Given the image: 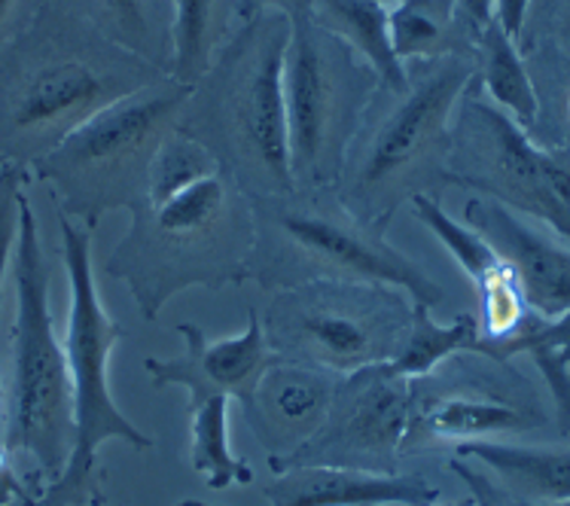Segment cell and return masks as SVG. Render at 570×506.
Returning a JSON list of instances; mask_svg holds the SVG:
<instances>
[{
	"label": "cell",
	"mask_w": 570,
	"mask_h": 506,
	"mask_svg": "<svg viewBox=\"0 0 570 506\" xmlns=\"http://www.w3.org/2000/svg\"><path fill=\"white\" fill-rule=\"evenodd\" d=\"M16 327L7 455L24 458L49 485L68 467L73 448V394L65 345L49 306V271L31 201L19 199V232L12 248Z\"/></svg>",
	"instance_id": "cell-1"
},
{
	"label": "cell",
	"mask_w": 570,
	"mask_h": 506,
	"mask_svg": "<svg viewBox=\"0 0 570 506\" xmlns=\"http://www.w3.org/2000/svg\"><path fill=\"white\" fill-rule=\"evenodd\" d=\"M168 77L107 37H65L16 71L0 92V150L37 162L101 107Z\"/></svg>",
	"instance_id": "cell-2"
},
{
	"label": "cell",
	"mask_w": 570,
	"mask_h": 506,
	"mask_svg": "<svg viewBox=\"0 0 570 506\" xmlns=\"http://www.w3.org/2000/svg\"><path fill=\"white\" fill-rule=\"evenodd\" d=\"M59 232L70 287L65 357L73 394V448L65 473L43 492L47 506L80 504L92 483L95 455L110 439H122L138 452L153 448L150 436L128 421L110 390L107 369L117 341L122 339V327L107 315L95 284L92 232L73 224L68 214H59Z\"/></svg>",
	"instance_id": "cell-3"
},
{
	"label": "cell",
	"mask_w": 570,
	"mask_h": 506,
	"mask_svg": "<svg viewBox=\"0 0 570 506\" xmlns=\"http://www.w3.org/2000/svg\"><path fill=\"white\" fill-rule=\"evenodd\" d=\"M379 77L366 61L317 22L315 12L291 16L284 52V110L293 183H326L342 162L361 110Z\"/></svg>",
	"instance_id": "cell-4"
},
{
	"label": "cell",
	"mask_w": 570,
	"mask_h": 506,
	"mask_svg": "<svg viewBox=\"0 0 570 506\" xmlns=\"http://www.w3.org/2000/svg\"><path fill=\"white\" fill-rule=\"evenodd\" d=\"M291 19L281 10H256L202 83H210V117L226 141L245 156L268 187L291 192V141L284 110V52Z\"/></svg>",
	"instance_id": "cell-5"
},
{
	"label": "cell",
	"mask_w": 570,
	"mask_h": 506,
	"mask_svg": "<svg viewBox=\"0 0 570 506\" xmlns=\"http://www.w3.org/2000/svg\"><path fill=\"white\" fill-rule=\"evenodd\" d=\"M189 98L193 86L163 77L101 107L37 159V177L49 180L68 201H89L101 192L107 196L135 171L147 177L153 150L168 131L177 129V117L187 110Z\"/></svg>",
	"instance_id": "cell-6"
},
{
	"label": "cell",
	"mask_w": 570,
	"mask_h": 506,
	"mask_svg": "<svg viewBox=\"0 0 570 506\" xmlns=\"http://www.w3.org/2000/svg\"><path fill=\"white\" fill-rule=\"evenodd\" d=\"M396 299L379 284H321L291 299L281 330L324 373L351 376L366 366L391 364L409 327L394 320ZM412 320V318H409Z\"/></svg>",
	"instance_id": "cell-7"
},
{
	"label": "cell",
	"mask_w": 570,
	"mask_h": 506,
	"mask_svg": "<svg viewBox=\"0 0 570 506\" xmlns=\"http://www.w3.org/2000/svg\"><path fill=\"white\" fill-rule=\"evenodd\" d=\"M424 71L412 73L396 95V105L375 126L373 138L357 168L361 192H382L391 180L431 159L445 141L454 107L473 80V65L458 56H436L421 61Z\"/></svg>",
	"instance_id": "cell-8"
},
{
	"label": "cell",
	"mask_w": 570,
	"mask_h": 506,
	"mask_svg": "<svg viewBox=\"0 0 570 506\" xmlns=\"http://www.w3.org/2000/svg\"><path fill=\"white\" fill-rule=\"evenodd\" d=\"M412 421V403L403 378L384 364L351 373L336 388L326 421L305 446L287 458L291 464H336L357 467V458L391 460L403 446Z\"/></svg>",
	"instance_id": "cell-9"
},
{
	"label": "cell",
	"mask_w": 570,
	"mask_h": 506,
	"mask_svg": "<svg viewBox=\"0 0 570 506\" xmlns=\"http://www.w3.org/2000/svg\"><path fill=\"white\" fill-rule=\"evenodd\" d=\"M464 129L479 147L485 177L470 187L503 205H515L540 217L549 229L570 241V171L556 156L543 153L503 110L473 101L464 117Z\"/></svg>",
	"instance_id": "cell-10"
},
{
	"label": "cell",
	"mask_w": 570,
	"mask_h": 506,
	"mask_svg": "<svg viewBox=\"0 0 570 506\" xmlns=\"http://www.w3.org/2000/svg\"><path fill=\"white\" fill-rule=\"evenodd\" d=\"M281 226L305 254L326 262L345 281L394 287L412 299V306L433 308L443 302V287L382 238L324 214H287Z\"/></svg>",
	"instance_id": "cell-11"
},
{
	"label": "cell",
	"mask_w": 570,
	"mask_h": 506,
	"mask_svg": "<svg viewBox=\"0 0 570 506\" xmlns=\"http://www.w3.org/2000/svg\"><path fill=\"white\" fill-rule=\"evenodd\" d=\"M464 220L470 229L498 250L519 281L524 306L540 318H559L570 308V248L528 226L510 205L479 192L466 201Z\"/></svg>",
	"instance_id": "cell-12"
},
{
	"label": "cell",
	"mask_w": 570,
	"mask_h": 506,
	"mask_svg": "<svg viewBox=\"0 0 570 506\" xmlns=\"http://www.w3.org/2000/svg\"><path fill=\"white\" fill-rule=\"evenodd\" d=\"M177 333L184 336V345H187L184 357H175V360L150 357L144 364L153 376V385L156 388L177 385L184 390H223L226 397H235L242 403L245 413H250L259 378L266 376L268 366L278 360L272 351L268 333L259 324V315L250 311L247 330L242 336H229V339L210 341L196 324H177Z\"/></svg>",
	"instance_id": "cell-13"
},
{
	"label": "cell",
	"mask_w": 570,
	"mask_h": 506,
	"mask_svg": "<svg viewBox=\"0 0 570 506\" xmlns=\"http://www.w3.org/2000/svg\"><path fill=\"white\" fill-rule=\"evenodd\" d=\"M412 211L424 224V229H431V236L452 254L454 262L466 271V278L476 287L479 302H482V320H479L482 339L501 341L522 330V290H519V281L510 266L498 257V250L491 248L476 229L458 224L452 214L428 192L412 196Z\"/></svg>",
	"instance_id": "cell-14"
},
{
	"label": "cell",
	"mask_w": 570,
	"mask_h": 506,
	"mask_svg": "<svg viewBox=\"0 0 570 506\" xmlns=\"http://www.w3.org/2000/svg\"><path fill=\"white\" fill-rule=\"evenodd\" d=\"M272 506H436L440 492L421 476L299 464L266 488Z\"/></svg>",
	"instance_id": "cell-15"
},
{
	"label": "cell",
	"mask_w": 570,
	"mask_h": 506,
	"mask_svg": "<svg viewBox=\"0 0 570 506\" xmlns=\"http://www.w3.org/2000/svg\"><path fill=\"white\" fill-rule=\"evenodd\" d=\"M333 397L336 381L324 369L275 360L256 385L247 418L256 421L254 430L263 443L278 452H296L321 430Z\"/></svg>",
	"instance_id": "cell-16"
},
{
	"label": "cell",
	"mask_w": 570,
	"mask_h": 506,
	"mask_svg": "<svg viewBox=\"0 0 570 506\" xmlns=\"http://www.w3.org/2000/svg\"><path fill=\"white\" fill-rule=\"evenodd\" d=\"M458 458L485 464L503 492L515 495L519 506H549L570 500V448L512 446L498 439H466Z\"/></svg>",
	"instance_id": "cell-17"
},
{
	"label": "cell",
	"mask_w": 570,
	"mask_h": 506,
	"mask_svg": "<svg viewBox=\"0 0 570 506\" xmlns=\"http://www.w3.org/2000/svg\"><path fill=\"white\" fill-rule=\"evenodd\" d=\"M312 12L330 34H336L373 68L387 92L406 89V68L391 47V28H387L391 7L379 0H312Z\"/></svg>",
	"instance_id": "cell-18"
},
{
	"label": "cell",
	"mask_w": 570,
	"mask_h": 506,
	"mask_svg": "<svg viewBox=\"0 0 570 506\" xmlns=\"http://www.w3.org/2000/svg\"><path fill=\"white\" fill-rule=\"evenodd\" d=\"M189 467L198 479L220 492L250 483L254 473L229 446V400L223 390L189 388Z\"/></svg>",
	"instance_id": "cell-19"
},
{
	"label": "cell",
	"mask_w": 570,
	"mask_h": 506,
	"mask_svg": "<svg viewBox=\"0 0 570 506\" xmlns=\"http://www.w3.org/2000/svg\"><path fill=\"white\" fill-rule=\"evenodd\" d=\"M89 24L159 71H171V0H86Z\"/></svg>",
	"instance_id": "cell-20"
},
{
	"label": "cell",
	"mask_w": 570,
	"mask_h": 506,
	"mask_svg": "<svg viewBox=\"0 0 570 506\" xmlns=\"http://www.w3.org/2000/svg\"><path fill=\"white\" fill-rule=\"evenodd\" d=\"M229 22V0H171V71L177 83L196 89L214 59Z\"/></svg>",
	"instance_id": "cell-21"
},
{
	"label": "cell",
	"mask_w": 570,
	"mask_h": 506,
	"mask_svg": "<svg viewBox=\"0 0 570 506\" xmlns=\"http://www.w3.org/2000/svg\"><path fill=\"white\" fill-rule=\"evenodd\" d=\"M479 61H482V83L494 107L503 110L515 126L531 129L540 113L537 89L519 56L515 40L503 31L498 19H491L479 31Z\"/></svg>",
	"instance_id": "cell-22"
},
{
	"label": "cell",
	"mask_w": 570,
	"mask_h": 506,
	"mask_svg": "<svg viewBox=\"0 0 570 506\" xmlns=\"http://www.w3.org/2000/svg\"><path fill=\"white\" fill-rule=\"evenodd\" d=\"M433 308L412 306V320H409V336L403 348L391 364V376L412 381V378L431 376L445 357L458 351H482V327L473 315H461L454 324L443 327L431 318Z\"/></svg>",
	"instance_id": "cell-23"
},
{
	"label": "cell",
	"mask_w": 570,
	"mask_h": 506,
	"mask_svg": "<svg viewBox=\"0 0 570 506\" xmlns=\"http://www.w3.org/2000/svg\"><path fill=\"white\" fill-rule=\"evenodd\" d=\"M220 175V159L193 131H168L163 143L153 150L150 166H147V201L163 205L177 192L205 180V177Z\"/></svg>",
	"instance_id": "cell-24"
},
{
	"label": "cell",
	"mask_w": 570,
	"mask_h": 506,
	"mask_svg": "<svg viewBox=\"0 0 570 506\" xmlns=\"http://www.w3.org/2000/svg\"><path fill=\"white\" fill-rule=\"evenodd\" d=\"M226 217V180L205 177L163 205H153V229L168 241H196L210 236Z\"/></svg>",
	"instance_id": "cell-25"
},
{
	"label": "cell",
	"mask_w": 570,
	"mask_h": 506,
	"mask_svg": "<svg viewBox=\"0 0 570 506\" xmlns=\"http://www.w3.org/2000/svg\"><path fill=\"white\" fill-rule=\"evenodd\" d=\"M424 427L433 436L466 443V439H491L494 434H515V430L534 427V424L528 415L507 403L452 397V400L433 406V413L424 418Z\"/></svg>",
	"instance_id": "cell-26"
},
{
	"label": "cell",
	"mask_w": 570,
	"mask_h": 506,
	"mask_svg": "<svg viewBox=\"0 0 570 506\" xmlns=\"http://www.w3.org/2000/svg\"><path fill=\"white\" fill-rule=\"evenodd\" d=\"M494 360H510L512 354H531L534 364L540 366V373L547 378L568 376L570 366V308L559 318L547 320V324H534L528 327L522 324V330L512 333L501 341L482 339V351Z\"/></svg>",
	"instance_id": "cell-27"
},
{
	"label": "cell",
	"mask_w": 570,
	"mask_h": 506,
	"mask_svg": "<svg viewBox=\"0 0 570 506\" xmlns=\"http://www.w3.org/2000/svg\"><path fill=\"white\" fill-rule=\"evenodd\" d=\"M391 28V47L394 56L403 61H428L443 56L445 19L436 10V0H400L387 12Z\"/></svg>",
	"instance_id": "cell-28"
},
{
	"label": "cell",
	"mask_w": 570,
	"mask_h": 506,
	"mask_svg": "<svg viewBox=\"0 0 570 506\" xmlns=\"http://www.w3.org/2000/svg\"><path fill=\"white\" fill-rule=\"evenodd\" d=\"M19 199H22V168H0V299H3V281L12 266V248L19 232ZM0 448H7V430L0 424Z\"/></svg>",
	"instance_id": "cell-29"
},
{
	"label": "cell",
	"mask_w": 570,
	"mask_h": 506,
	"mask_svg": "<svg viewBox=\"0 0 570 506\" xmlns=\"http://www.w3.org/2000/svg\"><path fill=\"white\" fill-rule=\"evenodd\" d=\"M528 7H531V0H498V3H494V19L503 24V31H507L512 40L522 37L524 19H528Z\"/></svg>",
	"instance_id": "cell-30"
},
{
	"label": "cell",
	"mask_w": 570,
	"mask_h": 506,
	"mask_svg": "<svg viewBox=\"0 0 570 506\" xmlns=\"http://www.w3.org/2000/svg\"><path fill=\"white\" fill-rule=\"evenodd\" d=\"M452 470L458 473V476H461V479H464L466 485H470V492L476 495V506H501V504H498V500H494V488H491V485H489V479H482V476H476V473L466 467L464 460L454 458L452 460Z\"/></svg>",
	"instance_id": "cell-31"
},
{
	"label": "cell",
	"mask_w": 570,
	"mask_h": 506,
	"mask_svg": "<svg viewBox=\"0 0 570 506\" xmlns=\"http://www.w3.org/2000/svg\"><path fill=\"white\" fill-rule=\"evenodd\" d=\"M22 10H28V0H0V49L16 34Z\"/></svg>",
	"instance_id": "cell-32"
},
{
	"label": "cell",
	"mask_w": 570,
	"mask_h": 506,
	"mask_svg": "<svg viewBox=\"0 0 570 506\" xmlns=\"http://www.w3.org/2000/svg\"><path fill=\"white\" fill-rule=\"evenodd\" d=\"M454 3H458V10L470 19V24H473L476 31H482V28L494 19V3H498V0H454Z\"/></svg>",
	"instance_id": "cell-33"
},
{
	"label": "cell",
	"mask_w": 570,
	"mask_h": 506,
	"mask_svg": "<svg viewBox=\"0 0 570 506\" xmlns=\"http://www.w3.org/2000/svg\"><path fill=\"white\" fill-rule=\"evenodd\" d=\"M256 10H281L287 19L312 10V0H254Z\"/></svg>",
	"instance_id": "cell-34"
},
{
	"label": "cell",
	"mask_w": 570,
	"mask_h": 506,
	"mask_svg": "<svg viewBox=\"0 0 570 506\" xmlns=\"http://www.w3.org/2000/svg\"><path fill=\"white\" fill-rule=\"evenodd\" d=\"M379 3H384V7H394V3H400V0H379Z\"/></svg>",
	"instance_id": "cell-35"
},
{
	"label": "cell",
	"mask_w": 570,
	"mask_h": 506,
	"mask_svg": "<svg viewBox=\"0 0 570 506\" xmlns=\"http://www.w3.org/2000/svg\"><path fill=\"white\" fill-rule=\"evenodd\" d=\"M549 506H570V500H561V504H549Z\"/></svg>",
	"instance_id": "cell-36"
},
{
	"label": "cell",
	"mask_w": 570,
	"mask_h": 506,
	"mask_svg": "<svg viewBox=\"0 0 570 506\" xmlns=\"http://www.w3.org/2000/svg\"><path fill=\"white\" fill-rule=\"evenodd\" d=\"M7 506H16V504H7Z\"/></svg>",
	"instance_id": "cell-37"
}]
</instances>
